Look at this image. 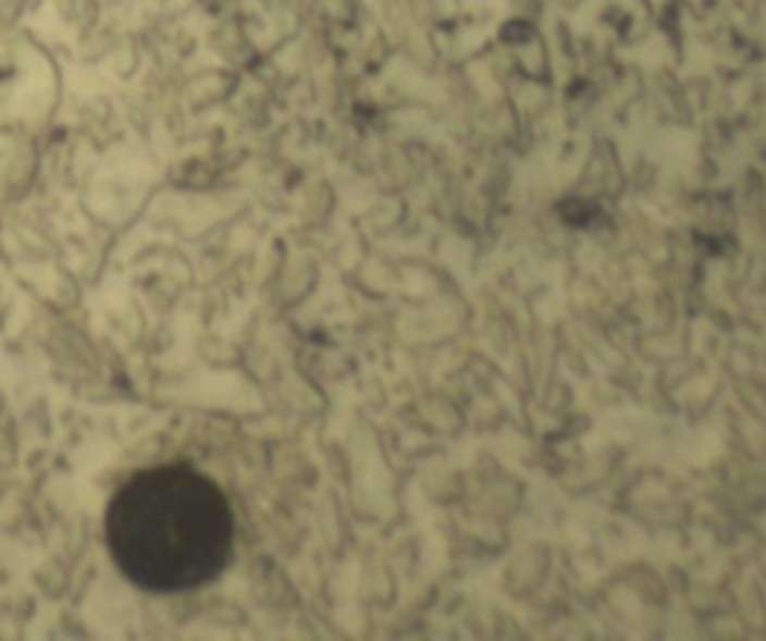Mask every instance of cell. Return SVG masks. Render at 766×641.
I'll use <instances>...</instances> for the list:
<instances>
[{"mask_svg": "<svg viewBox=\"0 0 766 641\" xmlns=\"http://www.w3.org/2000/svg\"><path fill=\"white\" fill-rule=\"evenodd\" d=\"M114 567L144 591L183 593L213 581L234 552L225 492L189 465L132 473L106 509Z\"/></svg>", "mask_w": 766, "mask_h": 641, "instance_id": "6da1fadb", "label": "cell"}]
</instances>
